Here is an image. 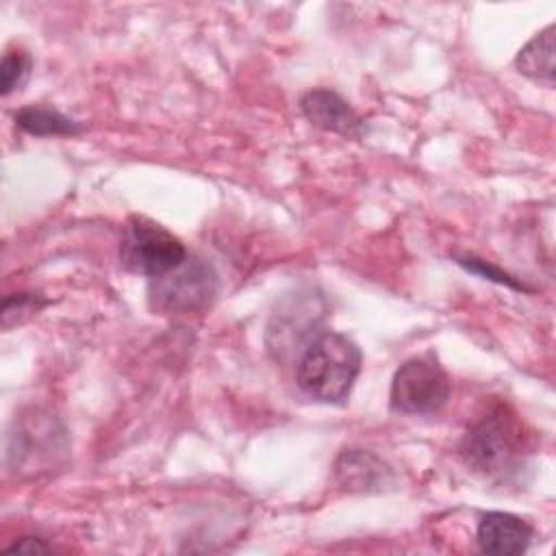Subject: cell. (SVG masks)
<instances>
[{"label": "cell", "mask_w": 556, "mask_h": 556, "mask_svg": "<svg viewBox=\"0 0 556 556\" xmlns=\"http://www.w3.org/2000/svg\"><path fill=\"white\" fill-rule=\"evenodd\" d=\"M334 482L348 493H382L395 486L393 469L374 452L350 447L332 465Z\"/></svg>", "instance_id": "ba28073f"}, {"label": "cell", "mask_w": 556, "mask_h": 556, "mask_svg": "<svg viewBox=\"0 0 556 556\" xmlns=\"http://www.w3.org/2000/svg\"><path fill=\"white\" fill-rule=\"evenodd\" d=\"M46 300H41L37 293H13L7 295L2 302V328L9 330L11 326L22 324L30 315H35Z\"/></svg>", "instance_id": "5bb4252c"}, {"label": "cell", "mask_w": 556, "mask_h": 556, "mask_svg": "<svg viewBox=\"0 0 556 556\" xmlns=\"http://www.w3.org/2000/svg\"><path fill=\"white\" fill-rule=\"evenodd\" d=\"M358 345L341 332H321L308 341L295 363L298 389L321 404L348 400L361 371Z\"/></svg>", "instance_id": "6da1fadb"}, {"label": "cell", "mask_w": 556, "mask_h": 556, "mask_svg": "<svg viewBox=\"0 0 556 556\" xmlns=\"http://www.w3.org/2000/svg\"><path fill=\"white\" fill-rule=\"evenodd\" d=\"M65 452L67 437L56 417L43 410H30L28 415L15 417L7 445V460L13 473L43 471Z\"/></svg>", "instance_id": "277c9868"}, {"label": "cell", "mask_w": 556, "mask_h": 556, "mask_svg": "<svg viewBox=\"0 0 556 556\" xmlns=\"http://www.w3.org/2000/svg\"><path fill=\"white\" fill-rule=\"evenodd\" d=\"M13 122L17 128L33 137H72L85 130L83 122L72 119L65 113L41 104L22 106L13 113Z\"/></svg>", "instance_id": "7c38bea8"}, {"label": "cell", "mask_w": 556, "mask_h": 556, "mask_svg": "<svg viewBox=\"0 0 556 556\" xmlns=\"http://www.w3.org/2000/svg\"><path fill=\"white\" fill-rule=\"evenodd\" d=\"M554 24L536 33L519 52L515 59V65L519 74L543 83L547 87H554V72H556V37H554Z\"/></svg>", "instance_id": "8fae6325"}, {"label": "cell", "mask_w": 556, "mask_h": 556, "mask_svg": "<svg viewBox=\"0 0 556 556\" xmlns=\"http://www.w3.org/2000/svg\"><path fill=\"white\" fill-rule=\"evenodd\" d=\"M300 109L304 117L328 132H337L343 137H361L365 126L358 113L350 106L348 100H343L332 89H311L300 98Z\"/></svg>", "instance_id": "9c48e42d"}, {"label": "cell", "mask_w": 556, "mask_h": 556, "mask_svg": "<svg viewBox=\"0 0 556 556\" xmlns=\"http://www.w3.org/2000/svg\"><path fill=\"white\" fill-rule=\"evenodd\" d=\"M456 263H458L460 267H465L467 271L482 276L484 280H493V282H497V285H504V287H510V289H517V291H526V285H523V282L515 280L510 274L502 271L500 267L491 265L489 261H482V258H476V256H456Z\"/></svg>", "instance_id": "9a60e30c"}, {"label": "cell", "mask_w": 556, "mask_h": 556, "mask_svg": "<svg viewBox=\"0 0 556 556\" xmlns=\"http://www.w3.org/2000/svg\"><path fill=\"white\" fill-rule=\"evenodd\" d=\"M7 552H24V554H41V552H50L52 547L48 543H43V539L39 536H22L15 543L4 547Z\"/></svg>", "instance_id": "2e32d148"}, {"label": "cell", "mask_w": 556, "mask_h": 556, "mask_svg": "<svg viewBox=\"0 0 556 556\" xmlns=\"http://www.w3.org/2000/svg\"><path fill=\"white\" fill-rule=\"evenodd\" d=\"M33 72V59L24 50H7L0 63V91L11 96L15 89H22Z\"/></svg>", "instance_id": "4fadbf2b"}, {"label": "cell", "mask_w": 556, "mask_h": 556, "mask_svg": "<svg viewBox=\"0 0 556 556\" xmlns=\"http://www.w3.org/2000/svg\"><path fill=\"white\" fill-rule=\"evenodd\" d=\"M187 256L185 243L154 219L132 215L124 224L119 239V263L124 269L159 278L182 265Z\"/></svg>", "instance_id": "3957f363"}, {"label": "cell", "mask_w": 556, "mask_h": 556, "mask_svg": "<svg viewBox=\"0 0 556 556\" xmlns=\"http://www.w3.org/2000/svg\"><path fill=\"white\" fill-rule=\"evenodd\" d=\"M450 378L432 356L404 361L391 380L389 404L402 415H432L450 400Z\"/></svg>", "instance_id": "8992f818"}, {"label": "cell", "mask_w": 556, "mask_h": 556, "mask_svg": "<svg viewBox=\"0 0 556 556\" xmlns=\"http://www.w3.org/2000/svg\"><path fill=\"white\" fill-rule=\"evenodd\" d=\"M523 447L519 421L504 406H497L467 430L458 452L471 471L506 478L521 465Z\"/></svg>", "instance_id": "7a4b0ae2"}, {"label": "cell", "mask_w": 556, "mask_h": 556, "mask_svg": "<svg viewBox=\"0 0 556 556\" xmlns=\"http://www.w3.org/2000/svg\"><path fill=\"white\" fill-rule=\"evenodd\" d=\"M532 536H534V528L526 519L513 513H502V510L482 515L476 530L478 547L484 554H495V556L523 554L530 547Z\"/></svg>", "instance_id": "30bf717a"}, {"label": "cell", "mask_w": 556, "mask_h": 556, "mask_svg": "<svg viewBox=\"0 0 556 556\" xmlns=\"http://www.w3.org/2000/svg\"><path fill=\"white\" fill-rule=\"evenodd\" d=\"M217 293V276L213 267L195 256H187L176 269L150 278L148 302L152 311L165 315H182L202 311Z\"/></svg>", "instance_id": "5b68a950"}, {"label": "cell", "mask_w": 556, "mask_h": 556, "mask_svg": "<svg viewBox=\"0 0 556 556\" xmlns=\"http://www.w3.org/2000/svg\"><path fill=\"white\" fill-rule=\"evenodd\" d=\"M321 298L308 293L289 295L267 324V348L276 358H285L287 352H293L295 345L317 326L324 308H317Z\"/></svg>", "instance_id": "52a82bcc"}]
</instances>
